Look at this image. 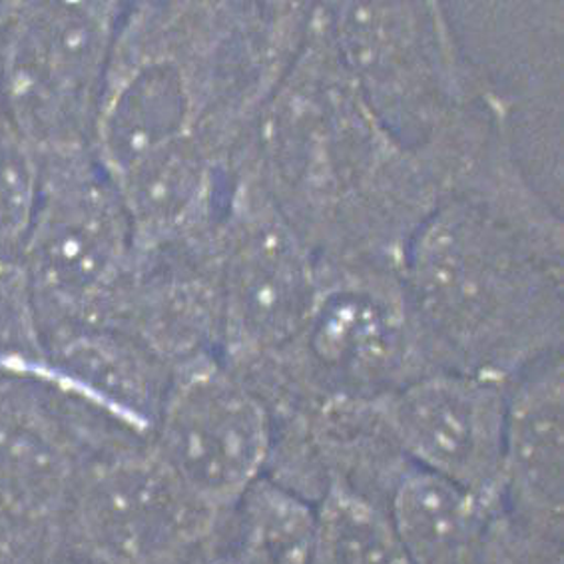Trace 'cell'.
<instances>
[{"label":"cell","instance_id":"obj_1","mask_svg":"<svg viewBox=\"0 0 564 564\" xmlns=\"http://www.w3.org/2000/svg\"><path fill=\"white\" fill-rule=\"evenodd\" d=\"M399 273L435 369L509 381L563 351L564 220L512 130L419 224Z\"/></svg>","mask_w":564,"mask_h":564},{"label":"cell","instance_id":"obj_2","mask_svg":"<svg viewBox=\"0 0 564 564\" xmlns=\"http://www.w3.org/2000/svg\"><path fill=\"white\" fill-rule=\"evenodd\" d=\"M319 263L399 268L419 224L457 182L443 158L403 147L339 63L319 2L243 152Z\"/></svg>","mask_w":564,"mask_h":564},{"label":"cell","instance_id":"obj_3","mask_svg":"<svg viewBox=\"0 0 564 564\" xmlns=\"http://www.w3.org/2000/svg\"><path fill=\"white\" fill-rule=\"evenodd\" d=\"M314 2H124L95 156L118 178L199 140L240 160L310 26Z\"/></svg>","mask_w":564,"mask_h":564},{"label":"cell","instance_id":"obj_4","mask_svg":"<svg viewBox=\"0 0 564 564\" xmlns=\"http://www.w3.org/2000/svg\"><path fill=\"white\" fill-rule=\"evenodd\" d=\"M339 63L403 147L467 170L511 130V102L463 48L441 2H319Z\"/></svg>","mask_w":564,"mask_h":564},{"label":"cell","instance_id":"obj_5","mask_svg":"<svg viewBox=\"0 0 564 564\" xmlns=\"http://www.w3.org/2000/svg\"><path fill=\"white\" fill-rule=\"evenodd\" d=\"M433 369L399 268L322 263L302 332L275 364L246 381L273 415H290L373 403Z\"/></svg>","mask_w":564,"mask_h":564},{"label":"cell","instance_id":"obj_6","mask_svg":"<svg viewBox=\"0 0 564 564\" xmlns=\"http://www.w3.org/2000/svg\"><path fill=\"white\" fill-rule=\"evenodd\" d=\"M124 2H14L0 34L7 124L39 158L95 152Z\"/></svg>","mask_w":564,"mask_h":564},{"label":"cell","instance_id":"obj_7","mask_svg":"<svg viewBox=\"0 0 564 564\" xmlns=\"http://www.w3.org/2000/svg\"><path fill=\"white\" fill-rule=\"evenodd\" d=\"M41 164V196L17 265L39 325L98 324L134 256L124 199L95 152Z\"/></svg>","mask_w":564,"mask_h":564},{"label":"cell","instance_id":"obj_8","mask_svg":"<svg viewBox=\"0 0 564 564\" xmlns=\"http://www.w3.org/2000/svg\"><path fill=\"white\" fill-rule=\"evenodd\" d=\"M218 253L221 361L250 379L275 364L302 332L319 290L322 263L243 156Z\"/></svg>","mask_w":564,"mask_h":564},{"label":"cell","instance_id":"obj_9","mask_svg":"<svg viewBox=\"0 0 564 564\" xmlns=\"http://www.w3.org/2000/svg\"><path fill=\"white\" fill-rule=\"evenodd\" d=\"M220 517L194 501L150 445L84 465L61 523V556L78 564H202Z\"/></svg>","mask_w":564,"mask_h":564},{"label":"cell","instance_id":"obj_10","mask_svg":"<svg viewBox=\"0 0 564 564\" xmlns=\"http://www.w3.org/2000/svg\"><path fill=\"white\" fill-rule=\"evenodd\" d=\"M273 441L265 399L214 356L172 371L150 449L194 501L221 517L265 475Z\"/></svg>","mask_w":564,"mask_h":564},{"label":"cell","instance_id":"obj_11","mask_svg":"<svg viewBox=\"0 0 564 564\" xmlns=\"http://www.w3.org/2000/svg\"><path fill=\"white\" fill-rule=\"evenodd\" d=\"M371 405L411 465L499 502L507 381L433 369Z\"/></svg>","mask_w":564,"mask_h":564},{"label":"cell","instance_id":"obj_12","mask_svg":"<svg viewBox=\"0 0 564 564\" xmlns=\"http://www.w3.org/2000/svg\"><path fill=\"white\" fill-rule=\"evenodd\" d=\"M220 231L137 250L98 325L115 327L174 371L220 357Z\"/></svg>","mask_w":564,"mask_h":564},{"label":"cell","instance_id":"obj_13","mask_svg":"<svg viewBox=\"0 0 564 564\" xmlns=\"http://www.w3.org/2000/svg\"><path fill=\"white\" fill-rule=\"evenodd\" d=\"M499 505L517 529L563 544V351L507 381Z\"/></svg>","mask_w":564,"mask_h":564},{"label":"cell","instance_id":"obj_14","mask_svg":"<svg viewBox=\"0 0 564 564\" xmlns=\"http://www.w3.org/2000/svg\"><path fill=\"white\" fill-rule=\"evenodd\" d=\"M41 327L44 379L115 427L150 443L172 371L115 327Z\"/></svg>","mask_w":564,"mask_h":564},{"label":"cell","instance_id":"obj_15","mask_svg":"<svg viewBox=\"0 0 564 564\" xmlns=\"http://www.w3.org/2000/svg\"><path fill=\"white\" fill-rule=\"evenodd\" d=\"M383 511L409 564H467L501 505L409 463Z\"/></svg>","mask_w":564,"mask_h":564},{"label":"cell","instance_id":"obj_16","mask_svg":"<svg viewBox=\"0 0 564 564\" xmlns=\"http://www.w3.org/2000/svg\"><path fill=\"white\" fill-rule=\"evenodd\" d=\"M314 564H409L386 511L361 495L329 487L317 502Z\"/></svg>","mask_w":564,"mask_h":564},{"label":"cell","instance_id":"obj_17","mask_svg":"<svg viewBox=\"0 0 564 564\" xmlns=\"http://www.w3.org/2000/svg\"><path fill=\"white\" fill-rule=\"evenodd\" d=\"M39 154L12 132L0 128V263H17L31 230L41 196Z\"/></svg>","mask_w":564,"mask_h":564},{"label":"cell","instance_id":"obj_18","mask_svg":"<svg viewBox=\"0 0 564 564\" xmlns=\"http://www.w3.org/2000/svg\"><path fill=\"white\" fill-rule=\"evenodd\" d=\"M61 553V524L0 505V564H48Z\"/></svg>","mask_w":564,"mask_h":564},{"label":"cell","instance_id":"obj_19","mask_svg":"<svg viewBox=\"0 0 564 564\" xmlns=\"http://www.w3.org/2000/svg\"><path fill=\"white\" fill-rule=\"evenodd\" d=\"M12 7H14V4H12ZM9 17H11V14H9ZM7 21H9V19H7ZM7 21L0 24V34H2V29H4V24H7ZM2 126L9 124H7V118H4V110H2V95H0V128H2Z\"/></svg>","mask_w":564,"mask_h":564},{"label":"cell","instance_id":"obj_20","mask_svg":"<svg viewBox=\"0 0 564 564\" xmlns=\"http://www.w3.org/2000/svg\"><path fill=\"white\" fill-rule=\"evenodd\" d=\"M48 564H78V563H73V561H68V558H64V556H61V554H58V556H56V558H54V561H51V563Z\"/></svg>","mask_w":564,"mask_h":564},{"label":"cell","instance_id":"obj_21","mask_svg":"<svg viewBox=\"0 0 564 564\" xmlns=\"http://www.w3.org/2000/svg\"><path fill=\"white\" fill-rule=\"evenodd\" d=\"M7 265H11V263H0V272H2Z\"/></svg>","mask_w":564,"mask_h":564}]
</instances>
